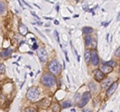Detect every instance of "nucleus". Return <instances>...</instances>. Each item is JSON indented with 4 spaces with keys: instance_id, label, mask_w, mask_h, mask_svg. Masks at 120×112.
<instances>
[{
    "instance_id": "nucleus-1",
    "label": "nucleus",
    "mask_w": 120,
    "mask_h": 112,
    "mask_svg": "<svg viewBox=\"0 0 120 112\" xmlns=\"http://www.w3.org/2000/svg\"><path fill=\"white\" fill-rule=\"evenodd\" d=\"M48 70H49L51 75H57L61 72V64L57 60H52L48 65Z\"/></svg>"
},
{
    "instance_id": "nucleus-2",
    "label": "nucleus",
    "mask_w": 120,
    "mask_h": 112,
    "mask_svg": "<svg viewBox=\"0 0 120 112\" xmlns=\"http://www.w3.org/2000/svg\"><path fill=\"white\" fill-rule=\"evenodd\" d=\"M41 82L46 87H52V86L55 85L56 79L53 75H51V74H44L42 78H41Z\"/></svg>"
},
{
    "instance_id": "nucleus-3",
    "label": "nucleus",
    "mask_w": 120,
    "mask_h": 112,
    "mask_svg": "<svg viewBox=\"0 0 120 112\" xmlns=\"http://www.w3.org/2000/svg\"><path fill=\"white\" fill-rule=\"evenodd\" d=\"M26 97H27L29 100H31V101H36V100L38 99V97H39V91H38V89H37L36 87H31L27 91Z\"/></svg>"
},
{
    "instance_id": "nucleus-4",
    "label": "nucleus",
    "mask_w": 120,
    "mask_h": 112,
    "mask_svg": "<svg viewBox=\"0 0 120 112\" xmlns=\"http://www.w3.org/2000/svg\"><path fill=\"white\" fill-rule=\"evenodd\" d=\"M89 100H90V92H85L84 94L82 95V98H81L80 101L78 102L77 106H78V107H80V108H82L84 105H86V104L88 103Z\"/></svg>"
},
{
    "instance_id": "nucleus-5",
    "label": "nucleus",
    "mask_w": 120,
    "mask_h": 112,
    "mask_svg": "<svg viewBox=\"0 0 120 112\" xmlns=\"http://www.w3.org/2000/svg\"><path fill=\"white\" fill-rule=\"evenodd\" d=\"M37 56H38L41 63H45L47 61V53L44 48H38L37 50Z\"/></svg>"
},
{
    "instance_id": "nucleus-6",
    "label": "nucleus",
    "mask_w": 120,
    "mask_h": 112,
    "mask_svg": "<svg viewBox=\"0 0 120 112\" xmlns=\"http://www.w3.org/2000/svg\"><path fill=\"white\" fill-rule=\"evenodd\" d=\"M90 61H91L93 66H97L99 64V58H98V54H97L96 50H93L91 56H90Z\"/></svg>"
},
{
    "instance_id": "nucleus-7",
    "label": "nucleus",
    "mask_w": 120,
    "mask_h": 112,
    "mask_svg": "<svg viewBox=\"0 0 120 112\" xmlns=\"http://www.w3.org/2000/svg\"><path fill=\"white\" fill-rule=\"evenodd\" d=\"M12 53H13V48H12V47L5 48V50H3V51L1 52V53H0V57H1V58H3V59L9 58Z\"/></svg>"
},
{
    "instance_id": "nucleus-8",
    "label": "nucleus",
    "mask_w": 120,
    "mask_h": 112,
    "mask_svg": "<svg viewBox=\"0 0 120 112\" xmlns=\"http://www.w3.org/2000/svg\"><path fill=\"white\" fill-rule=\"evenodd\" d=\"M94 79H95L97 82L103 81V80H104V74L101 72V71H99V70L94 71Z\"/></svg>"
},
{
    "instance_id": "nucleus-9",
    "label": "nucleus",
    "mask_w": 120,
    "mask_h": 112,
    "mask_svg": "<svg viewBox=\"0 0 120 112\" xmlns=\"http://www.w3.org/2000/svg\"><path fill=\"white\" fill-rule=\"evenodd\" d=\"M112 70H113V68H111V67H108V66H106L105 64L100 65V67H99V71H101V72H102L103 74L111 73Z\"/></svg>"
},
{
    "instance_id": "nucleus-10",
    "label": "nucleus",
    "mask_w": 120,
    "mask_h": 112,
    "mask_svg": "<svg viewBox=\"0 0 120 112\" xmlns=\"http://www.w3.org/2000/svg\"><path fill=\"white\" fill-rule=\"evenodd\" d=\"M50 104H51L50 100L47 99V98H45V99H42L41 101L38 102V107H40V108H47L48 106L50 105Z\"/></svg>"
},
{
    "instance_id": "nucleus-11",
    "label": "nucleus",
    "mask_w": 120,
    "mask_h": 112,
    "mask_svg": "<svg viewBox=\"0 0 120 112\" xmlns=\"http://www.w3.org/2000/svg\"><path fill=\"white\" fill-rule=\"evenodd\" d=\"M117 86H118V83L117 82H114V83H112L111 84V86L109 88H108V90H107V96H111L113 93L115 92V90H116V88H117Z\"/></svg>"
},
{
    "instance_id": "nucleus-12",
    "label": "nucleus",
    "mask_w": 120,
    "mask_h": 112,
    "mask_svg": "<svg viewBox=\"0 0 120 112\" xmlns=\"http://www.w3.org/2000/svg\"><path fill=\"white\" fill-rule=\"evenodd\" d=\"M112 84V80L111 79H106V80H103L102 83H101V86H102L103 89H107L109 88Z\"/></svg>"
},
{
    "instance_id": "nucleus-13",
    "label": "nucleus",
    "mask_w": 120,
    "mask_h": 112,
    "mask_svg": "<svg viewBox=\"0 0 120 112\" xmlns=\"http://www.w3.org/2000/svg\"><path fill=\"white\" fill-rule=\"evenodd\" d=\"M28 31H29V30H28L27 26H25L24 24H22V23H21V24L19 25V32H20V34H21V35H26Z\"/></svg>"
},
{
    "instance_id": "nucleus-14",
    "label": "nucleus",
    "mask_w": 120,
    "mask_h": 112,
    "mask_svg": "<svg viewBox=\"0 0 120 112\" xmlns=\"http://www.w3.org/2000/svg\"><path fill=\"white\" fill-rule=\"evenodd\" d=\"M82 31H83L84 34L89 35V33H92L93 32V28L92 27H89V26H85V27L82 28Z\"/></svg>"
},
{
    "instance_id": "nucleus-15",
    "label": "nucleus",
    "mask_w": 120,
    "mask_h": 112,
    "mask_svg": "<svg viewBox=\"0 0 120 112\" xmlns=\"http://www.w3.org/2000/svg\"><path fill=\"white\" fill-rule=\"evenodd\" d=\"M52 111L53 112H60V104L58 103H52Z\"/></svg>"
},
{
    "instance_id": "nucleus-16",
    "label": "nucleus",
    "mask_w": 120,
    "mask_h": 112,
    "mask_svg": "<svg viewBox=\"0 0 120 112\" xmlns=\"http://www.w3.org/2000/svg\"><path fill=\"white\" fill-rule=\"evenodd\" d=\"M6 10V4L3 1H0V15L3 14Z\"/></svg>"
},
{
    "instance_id": "nucleus-17",
    "label": "nucleus",
    "mask_w": 120,
    "mask_h": 112,
    "mask_svg": "<svg viewBox=\"0 0 120 112\" xmlns=\"http://www.w3.org/2000/svg\"><path fill=\"white\" fill-rule=\"evenodd\" d=\"M84 39H85V46L86 47H89L90 43H91V42H92V37L90 36V35H86Z\"/></svg>"
},
{
    "instance_id": "nucleus-18",
    "label": "nucleus",
    "mask_w": 120,
    "mask_h": 112,
    "mask_svg": "<svg viewBox=\"0 0 120 112\" xmlns=\"http://www.w3.org/2000/svg\"><path fill=\"white\" fill-rule=\"evenodd\" d=\"M90 56H91V52H90L89 50H86L85 51V61H86V63H88L89 61H90Z\"/></svg>"
},
{
    "instance_id": "nucleus-19",
    "label": "nucleus",
    "mask_w": 120,
    "mask_h": 112,
    "mask_svg": "<svg viewBox=\"0 0 120 112\" xmlns=\"http://www.w3.org/2000/svg\"><path fill=\"white\" fill-rule=\"evenodd\" d=\"M71 106H72V104H71L70 101H64L61 105L62 108H68V107H71Z\"/></svg>"
},
{
    "instance_id": "nucleus-20",
    "label": "nucleus",
    "mask_w": 120,
    "mask_h": 112,
    "mask_svg": "<svg viewBox=\"0 0 120 112\" xmlns=\"http://www.w3.org/2000/svg\"><path fill=\"white\" fill-rule=\"evenodd\" d=\"M105 64H106V66H108V67H111V68H113V67L116 66V62H114V61H109V62L105 63Z\"/></svg>"
},
{
    "instance_id": "nucleus-21",
    "label": "nucleus",
    "mask_w": 120,
    "mask_h": 112,
    "mask_svg": "<svg viewBox=\"0 0 120 112\" xmlns=\"http://www.w3.org/2000/svg\"><path fill=\"white\" fill-rule=\"evenodd\" d=\"M24 112H37L36 109H34V108H26V109L24 110Z\"/></svg>"
},
{
    "instance_id": "nucleus-22",
    "label": "nucleus",
    "mask_w": 120,
    "mask_h": 112,
    "mask_svg": "<svg viewBox=\"0 0 120 112\" xmlns=\"http://www.w3.org/2000/svg\"><path fill=\"white\" fill-rule=\"evenodd\" d=\"M89 87L91 88V90L96 91V86L94 85V83H93V82H91V83H89Z\"/></svg>"
},
{
    "instance_id": "nucleus-23",
    "label": "nucleus",
    "mask_w": 120,
    "mask_h": 112,
    "mask_svg": "<svg viewBox=\"0 0 120 112\" xmlns=\"http://www.w3.org/2000/svg\"><path fill=\"white\" fill-rule=\"evenodd\" d=\"M5 72V66L3 64H0V74L4 73Z\"/></svg>"
},
{
    "instance_id": "nucleus-24",
    "label": "nucleus",
    "mask_w": 120,
    "mask_h": 112,
    "mask_svg": "<svg viewBox=\"0 0 120 112\" xmlns=\"http://www.w3.org/2000/svg\"><path fill=\"white\" fill-rule=\"evenodd\" d=\"M54 35H55V37H56V40H57L58 43H60V40H59V35H58V31H57V30L54 31Z\"/></svg>"
},
{
    "instance_id": "nucleus-25",
    "label": "nucleus",
    "mask_w": 120,
    "mask_h": 112,
    "mask_svg": "<svg viewBox=\"0 0 120 112\" xmlns=\"http://www.w3.org/2000/svg\"><path fill=\"white\" fill-rule=\"evenodd\" d=\"M115 56H117V57H119L120 56V47L116 50V52H115Z\"/></svg>"
},
{
    "instance_id": "nucleus-26",
    "label": "nucleus",
    "mask_w": 120,
    "mask_h": 112,
    "mask_svg": "<svg viewBox=\"0 0 120 112\" xmlns=\"http://www.w3.org/2000/svg\"><path fill=\"white\" fill-rule=\"evenodd\" d=\"M32 50H38V44H37L36 43L33 44V47H32Z\"/></svg>"
},
{
    "instance_id": "nucleus-27",
    "label": "nucleus",
    "mask_w": 120,
    "mask_h": 112,
    "mask_svg": "<svg viewBox=\"0 0 120 112\" xmlns=\"http://www.w3.org/2000/svg\"><path fill=\"white\" fill-rule=\"evenodd\" d=\"M31 14H32V15H33V16H34V17H36V18H39L38 16H37V15H36V13H35V12H33V11H32V12H31Z\"/></svg>"
},
{
    "instance_id": "nucleus-28",
    "label": "nucleus",
    "mask_w": 120,
    "mask_h": 112,
    "mask_svg": "<svg viewBox=\"0 0 120 112\" xmlns=\"http://www.w3.org/2000/svg\"><path fill=\"white\" fill-rule=\"evenodd\" d=\"M109 22H110V21H108V22H103V25H104V26H107V25L109 24Z\"/></svg>"
},
{
    "instance_id": "nucleus-29",
    "label": "nucleus",
    "mask_w": 120,
    "mask_h": 112,
    "mask_svg": "<svg viewBox=\"0 0 120 112\" xmlns=\"http://www.w3.org/2000/svg\"><path fill=\"white\" fill-rule=\"evenodd\" d=\"M83 112H91V111H90L89 109H84V110H83Z\"/></svg>"
},
{
    "instance_id": "nucleus-30",
    "label": "nucleus",
    "mask_w": 120,
    "mask_h": 112,
    "mask_svg": "<svg viewBox=\"0 0 120 112\" xmlns=\"http://www.w3.org/2000/svg\"><path fill=\"white\" fill-rule=\"evenodd\" d=\"M54 23H55L56 25H58V24H59V22H58V20H55V21H54Z\"/></svg>"
},
{
    "instance_id": "nucleus-31",
    "label": "nucleus",
    "mask_w": 120,
    "mask_h": 112,
    "mask_svg": "<svg viewBox=\"0 0 120 112\" xmlns=\"http://www.w3.org/2000/svg\"><path fill=\"white\" fill-rule=\"evenodd\" d=\"M106 39H107V42H108V39H109V33H108V34L106 35Z\"/></svg>"
}]
</instances>
